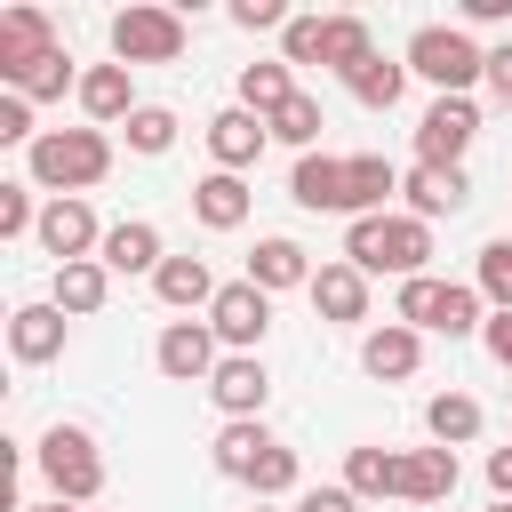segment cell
<instances>
[{
	"instance_id": "20",
	"label": "cell",
	"mask_w": 512,
	"mask_h": 512,
	"mask_svg": "<svg viewBox=\"0 0 512 512\" xmlns=\"http://www.w3.org/2000/svg\"><path fill=\"white\" fill-rule=\"evenodd\" d=\"M240 280H256L264 296H280V288H312V256H304L288 232H272V240H256V256H248Z\"/></svg>"
},
{
	"instance_id": "37",
	"label": "cell",
	"mask_w": 512,
	"mask_h": 512,
	"mask_svg": "<svg viewBox=\"0 0 512 512\" xmlns=\"http://www.w3.org/2000/svg\"><path fill=\"white\" fill-rule=\"evenodd\" d=\"M24 232H40L32 184H0V240H24Z\"/></svg>"
},
{
	"instance_id": "31",
	"label": "cell",
	"mask_w": 512,
	"mask_h": 512,
	"mask_svg": "<svg viewBox=\"0 0 512 512\" xmlns=\"http://www.w3.org/2000/svg\"><path fill=\"white\" fill-rule=\"evenodd\" d=\"M344 88H352L368 112H392V104H400V88H408V64H392V56H368L360 72H344Z\"/></svg>"
},
{
	"instance_id": "6",
	"label": "cell",
	"mask_w": 512,
	"mask_h": 512,
	"mask_svg": "<svg viewBox=\"0 0 512 512\" xmlns=\"http://www.w3.org/2000/svg\"><path fill=\"white\" fill-rule=\"evenodd\" d=\"M112 56L120 64H176L184 56V16L176 8H152V0H128L112 16Z\"/></svg>"
},
{
	"instance_id": "15",
	"label": "cell",
	"mask_w": 512,
	"mask_h": 512,
	"mask_svg": "<svg viewBox=\"0 0 512 512\" xmlns=\"http://www.w3.org/2000/svg\"><path fill=\"white\" fill-rule=\"evenodd\" d=\"M48 48H64L56 24H48V8H0V80H16L24 64H40Z\"/></svg>"
},
{
	"instance_id": "26",
	"label": "cell",
	"mask_w": 512,
	"mask_h": 512,
	"mask_svg": "<svg viewBox=\"0 0 512 512\" xmlns=\"http://www.w3.org/2000/svg\"><path fill=\"white\" fill-rule=\"evenodd\" d=\"M104 296H112V272H104L96 256H88V264H56V296H48V304H56L64 320H88V312H104Z\"/></svg>"
},
{
	"instance_id": "5",
	"label": "cell",
	"mask_w": 512,
	"mask_h": 512,
	"mask_svg": "<svg viewBox=\"0 0 512 512\" xmlns=\"http://www.w3.org/2000/svg\"><path fill=\"white\" fill-rule=\"evenodd\" d=\"M416 80H432L440 96H472V80H488V48L464 32V24H424L400 56Z\"/></svg>"
},
{
	"instance_id": "39",
	"label": "cell",
	"mask_w": 512,
	"mask_h": 512,
	"mask_svg": "<svg viewBox=\"0 0 512 512\" xmlns=\"http://www.w3.org/2000/svg\"><path fill=\"white\" fill-rule=\"evenodd\" d=\"M0 144H24V152L40 144V128H32V104H24V96H0Z\"/></svg>"
},
{
	"instance_id": "44",
	"label": "cell",
	"mask_w": 512,
	"mask_h": 512,
	"mask_svg": "<svg viewBox=\"0 0 512 512\" xmlns=\"http://www.w3.org/2000/svg\"><path fill=\"white\" fill-rule=\"evenodd\" d=\"M512 0H464V24H504Z\"/></svg>"
},
{
	"instance_id": "4",
	"label": "cell",
	"mask_w": 512,
	"mask_h": 512,
	"mask_svg": "<svg viewBox=\"0 0 512 512\" xmlns=\"http://www.w3.org/2000/svg\"><path fill=\"white\" fill-rule=\"evenodd\" d=\"M32 464H40V480H48L56 504H96L104 496V456H96L88 424H48L32 440Z\"/></svg>"
},
{
	"instance_id": "18",
	"label": "cell",
	"mask_w": 512,
	"mask_h": 512,
	"mask_svg": "<svg viewBox=\"0 0 512 512\" xmlns=\"http://www.w3.org/2000/svg\"><path fill=\"white\" fill-rule=\"evenodd\" d=\"M96 264H104V272H160V264H168V248H160V224H144V216H120V224H104V248H96Z\"/></svg>"
},
{
	"instance_id": "42",
	"label": "cell",
	"mask_w": 512,
	"mask_h": 512,
	"mask_svg": "<svg viewBox=\"0 0 512 512\" xmlns=\"http://www.w3.org/2000/svg\"><path fill=\"white\" fill-rule=\"evenodd\" d=\"M488 488H496V504H512V440L488 448Z\"/></svg>"
},
{
	"instance_id": "33",
	"label": "cell",
	"mask_w": 512,
	"mask_h": 512,
	"mask_svg": "<svg viewBox=\"0 0 512 512\" xmlns=\"http://www.w3.org/2000/svg\"><path fill=\"white\" fill-rule=\"evenodd\" d=\"M320 128H328V120H320V96H296V104H280V112H272V136H280V144H296V160L320 144Z\"/></svg>"
},
{
	"instance_id": "2",
	"label": "cell",
	"mask_w": 512,
	"mask_h": 512,
	"mask_svg": "<svg viewBox=\"0 0 512 512\" xmlns=\"http://www.w3.org/2000/svg\"><path fill=\"white\" fill-rule=\"evenodd\" d=\"M344 264H360L368 280L392 272V280H424L432 264V224L424 216H360L344 232Z\"/></svg>"
},
{
	"instance_id": "43",
	"label": "cell",
	"mask_w": 512,
	"mask_h": 512,
	"mask_svg": "<svg viewBox=\"0 0 512 512\" xmlns=\"http://www.w3.org/2000/svg\"><path fill=\"white\" fill-rule=\"evenodd\" d=\"M488 88L512 104V40H496V48H488Z\"/></svg>"
},
{
	"instance_id": "22",
	"label": "cell",
	"mask_w": 512,
	"mask_h": 512,
	"mask_svg": "<svg viewBox=\"0 0 512 512\" xmlns=\"http://www.w3.org/2000/svg\"><path fill=\"white\" fill-rule=\"evenodd\" d=\"M152 296H160L168 312H200V304H216V272H208V256H168V264L152 272Z\"/></svg>"
},
{
	"instance_id": "23",
	"label": "cell",
	"mask_w": 512,
	"mask_h": 512,
	"mask_svg": "<svg viewBox=\"0 0 512 512\" xmlns=\"http://www.w3.org/2000/svg\"><path fill=\"white\" fill-rule=\"evenodd\" d=\"M400 496H408V504H448V496H456V448H408Z\"/></svg>"
},
{
	"instance_id": "47",
	"label": "cell",
	"mask_w": 512,
	"mask_h": 512,
	"mask_svg": "<svg viewBox=\"0 0 512 512\" xmlns=\"http://www.w3.org/2000/svg\"><path fill=\"white\" fill-rule=\"evenodd\" d=\"M256 512H272V504H256Z\"/></svg>"
},
{
	"instance_id": "29",
	"label": "cell",
	"mask_w": 512,
	"mask_h": 512,
	"mask_svg": "<svg viewBox=\"0 0 512 512\" xmlns=\"http://www.w3.org/2000/svg\"><path fill=\"white\" fill-rule=\"evenodd\" d=\"M64 88L80 96V72H72V56H64V48H48L40 64H24V72L8 80V96H24V104H56Z\"/></svg>"
},
{
	"instance_id": "46",
	"label": "cell",
	"mask_w": 512,
	"mask_h": 512,
	"mask_svg": "<svg viewBox=\"0 0 512 512\" xmlns=\"http://www.w3.org/2000/svg\"><path fill=\"white\" fill-rule=\"evenodd\" d=\"M488 512H512V504H488Z\"/></svg>"
},
{
	"instance_id": "38",
	"label": "cell",
	"mask_w": 512,
	"mask_h": 512,
	"mask_svg": "<svg viewBox=\"0 0 512 512\" xmlns=\"http://www.w3.org/2000/svg\"><path fill=\"white\" fill-rule=\"evenodd\" d=\"M232 24H240V32H288L296 16H288L280 0H232Z\"/></svg>"
},
{
	"instance_id": "27",
	"label": "cell",
	"mask_w": 512,
	"mask_h": 512,
	"mask_svg": "<svg viewBox=\"0 0 512 512\" xmlns=\"http://www.w3.org/2000/svg\"><path fill=\"white\" fill-rule=\"evenodd\" d=\"M400 464H408L400 448H376V440H360V448L344 456V488H352L360 504H368V496H400Z\"/></svg>"
},
{
	"instance_id": "32",
	"label": "cell",
	"mask_w": 512,
	"mask_h": 512,
	"mask_svg": "<svg viewBox=\"0 0 512 512\" xmlns=\"http://www.w3.org/2000/svg\"><path fill=\"white\" fill-rule=\"evenodd\" d=\"M264 448H272L264 424H224V432H216V472H224V480H248Z\"/></svg>"
},
{
	"instance_id": "41",
	"label": "cell",
	"mask_w": 512,
	"mask_h": 512,
	"mask_svg": "<svg viewBox=\"0 0 512 512\" xmlns=\"http://www.w3.org/2000/svg\"><path fill=\"white\" fill-rule=\"evenodd\" d=\"M296 512H360V496H352V488H304Z\"/></svg>"
},
{
	"instance_id": "9",
	"label": "cell",
	"mask_w": 512,
	"mask_h": 512,
	"mask_svg": "<svg viewBox=\"0 0 512 512\" xmlns=\"http://www.w3.org/2000/svg\"><path fill=\"white\" fill-rule=\"evenodd\" d=\"M152 360H160L168 384H208L224 352H216V328H208V320H168L160 344H152Z\"/></svg>"
},
{
	"instance_id": "8",
	"label": "cell",
	"mask_w": 512,
	"mask_h": 512,
	"mask_svg": "<svg viewBox=\"0 0 512 512\" xmlns=\"http://www.w3.org/2000/svg\"><path fill=\"white\" fill-rule=\"evenodd\" d=\"M208 328H216V344H224V352H256V344H264V328H272V296H264L256 280H224V288H216V304H208Z\"/></svg>"
},
{
	"instance_id": "21",
	"label": "cell",
	"mask_w": 512,
	"mask_h": 512,
	"mask_svg": "<svg viewBox=\"0 0 512 512\" xmlns=\"http://www.w3.org/2000/svg\"><path fill=\"white\" fill-rule=\"evenodd\" d=\"M304 296H312L320 320H368V272L360 264H320Z\"/></svg>"
},
{
	"instance_id": "12",
	"label": "cell",
	"mask_w": 512,
	"mask_h": 512,
	"mask_svg": "<svg viewBox=\"0 0 512 512\" xmlns=\"http://www.w3.org/2000/svg\"><path fill=\"white\" fill-rule=\"evenodd\" d=\"M40 248H48L56 264H88V256L104 248L96 208H88V200H48V208H40Z\"/></svg>"
},
{
	"instance_id": "3",
	"label": "cell",
	"mask_w": 512,
	"mask_h": 512,
	"mask_svg": "<svg viewBox=\"0 0 512 512\" xmlns=\"http://www.w3.org/2000/svg\"><path fill=\"white\" fill-rule=\"evenodd\" d=\"M392 320H408L416 336H480L488 328V296L480 288H464V280H400V296H392Z\"/></svg>"
},
{
	"instance_id": "28",
	"label": "cell",
	"mask_w": 512,
	"mask_h": 512,
	"mask_svg": "<svg viewBox=\"0 0 512 512\" xmlns=\"http://www.w3.org/2000/svg\"><path fill=\"white\" fill-rule=\"evenodd\" d=\"M424 432H432V448L480 440V400H472V392H432V400H424Z\"/></svg>"
},
{
	"instance_id": "19",
	"label": "cell",
	"mask_w": 512,
	"mask_h": 512,
	"mask_svg": "<svg viewBox=\"0 0 512 512\" xmlns=\"http://www.w3.org/2000/svg\"><path fill=\"white\" fill-rule=\"evenodd\" d=\"M8 352H16L24 368H48V360L64 352V312H56V304H16V312H8Z\"/></svg>"
},
{
	"instance_id": "25",
	"label": "cell",
	"mask_w": 512,
	"mask_h": 512,
	"mask_svg": "<svg viewBox=\"0 0 512 512\" xmlns=\"http://www.w3.org/2000/svg\"><path fill=\"white\" fill-rule=\"evenodd\" d=\"M192 216H200L208 232H240V224H248V184L224 176V168L200 176V184H192Z\"/></svg>"
},
{
	"instance_id": "30",
	"label": "cell",
	"mask_w": 512,
	"mask_h": 512,
	"mask_svg": "<svg viewBox=\"0 0 512 512\" xmlns=\"http://www.w3.org/2000/svg\"><path fill=\"white\" fill-rule=\"evenodd\" d=\"M368 56H376V32H368L360 16H328V40H320V64H328V72L344 80V72H360Z\"/></svg>"
},
{
	"instance_id": "11",
	"label": "cell",
	"mask_w": 512,
	"mask_h": 512,
	"mask_svg": "<svg viewBox=\"0 0 512 512\" xmlns=\"http://www.w3.org/2000/svg\"><path fill=\"white\" fill-rule=\"evenodd\" d=\"M288 200L296 208H320V216H352V152H304L296 176H288Z\"/></svg>"
},
{
	"instance_id": "7",
	"label": "cell",
	"mask_w": 512,
	"mask_h": 512,
	"mask_svg": "<svg viewBox=\"0 0 512 512\" xmlns=\"http://www.w3.org/2000/svg\"><path fill=\"white\" fill-rule=\"evenodd\" d=\"M472 136H480V104L472 96H432V112L416 120V160L424 168H464Z\"/></svg>"
},
{
	"instance_id": "14",
	"label": "cell",
	"mask_w": 512,
	"mask_h": 512,
	"mask_svg": "<svg viewBox=\"0 0 512 512\" xmlns=\"http://www.w3.org/2000/svg\"><path fill=\"white\" fill-rule=\"evenodd\" d=\"M360 368H368L376 384H408V376L424 368V336H416L408 320H384V328L360 336Z\"/></svg>"
},
{
	"instance_id": "40",
	"label": "cell",
	"mask_w": 512,
	"mask_h": 512,
	"mask_svg": "<svg viewBox=\"0 0 512 512\" xmlns=\"http://www.w3.org/2000/svg\"><path fill=\"white\" fill-rule=\"evenodd\" d=\"M480 344H488V360H496V368H512V312H488Z\"/></svg>"
},
{
	"instance_id": "10",
	"label": "cell",
	"mask_w": 512,
	"mask_h": 512,
	"mask_svg": "<svg viewBox=\"0 0 512 512\" xmlns=\"http://www.w3.org/2000/svg\"><path fill=\"white\" fill-rule=\"evenodd\" d=\"M208 400L224 408V424H256V416H264V400H272L264 360H256V352H224V360H216V376H208Z\"/></svg>"
},
{
	"instance_id": "16",
	"label": "cell",
	"mask_w": 512,
	"mask_h": 512,
	"mask_svg": "<svg viewBox=\"0 0 512 512\" xmlns=\"http://www.w3.org/2000/svg\"><path fill=\"white\" fill-rule=\"evenodd\" d=\"M80 112H88L96 128H128V120H136V80H128V64H88V72H80Z\"/></svg>"
},
{
	"instance_id": "13",
	"label": "cell",
	"mask_w": 512,
	"mask_h": 512,
	"mask_svg": "<svg viewBox=\"0 0 512 512\" xmlns=\"http://www.w3.org/2000/svg\"><path fill=\"white\" fill-rule=\"evenodd\" d=\"M264 144H272V120H256V112H240V104H224V112L208 120V152H216V168H224V176L256 168V160H264Z\"/></svg>"
},
{
	"instance_id": "17",
	"label": "cell",
	"mask_w": 512,
	"mask_h": 512,
	"mask_svg": "<svg viewBox=\"0 0 512 512\" xmlns=\"http://www.w3.org/2000/svg\"><path fill=\"white\" fill-rule=\"evenodd\" d=\"M400 200H408V216L432 224V216H456V208L472 200V176H464V168H424V160H416V168L400 176Z\"/></svg>"
},
{
	"instance_id": "45",
	"label": "cell",
	"mask_w": 512,
	"mask_h": 512,
	"mask_svg": "<svg viewBox=\"0 0 512 512\" xmlns=\"http://www.w3.org/2000/svg\"><path fill=\"white\" fill-rule=\"evenodd\" d=\"M16 512H72V504H16Z\"/></svg>"
},
{
	"instance_id": "1",
	"label": "cell",
	"mask_w": 512,
	"mask_h": 512,
	"mask_svg": "<svg viewBox=\"0 0 512 512\" xmlns=\"http://www.w3.org/2000/svg\"><path fill=\"white\" fill-rule=\"evenodd\" d=\"M32 184L48 200H88V184L112 176V136L104 128H40V144L24 152Z\"/></svg>"
},
{
	"instance_id": "35",
	"label": "cell",
	"mask_w": 512,
	"mask_h": 512,
	"mask_svg": "<svg viewBox=\"0 0 512 512\" xmlns=\"http://www.w3.org/2000/svg\"><path fill=\"white\" fill-rule=\"evenodd\" d=\"M168 144H176V112H168V104H136V120H128V152H152V160H160Z\"/></svg>"
},
{
	"instance_id": "34",
	"label": "cell",
	"mask_w": 512,
	"mask_h": 512,
	"mask_svg": "<svg viewBox=\"0 0 512 512\" xmlns=\"http://www.w3.org/2000/svg\"><path fill=\"white\" fill-rule=\"evenodd\" d=\"M472 288L488 296V312H512V240H488L480 248V280Z\"/></svg>"
},
{
	"instance_id": "24",
	"label": "cell",
	"mask_w": 512,
	"mask_h": 512,
	"mask_svg": "<svg viewBox=\"0 0 512 512\" xmlns=\"http://www.w3.org/2000/svg\"><path fill=\"white\" fill-rule=\"evenodd\" d=\"M304 88H296V64H240V112H256V120H272L280 104H296Z\"/></svg>"
},
{
	"instance_id": "36",
	"label": "cell",
	"mask_w": 512,
	"mask_h": 512,
	"mask_svg": "<svg viewBox=\"0 0 512 512\" xmlns=\"http://www.w3.org/2000/svg\"><path fill=\"white\" fill-rule=\"evenodd\" d=\"M320 40H328V16H296L280 32V64H320Z\"/></svg>"
}]
</instances>
